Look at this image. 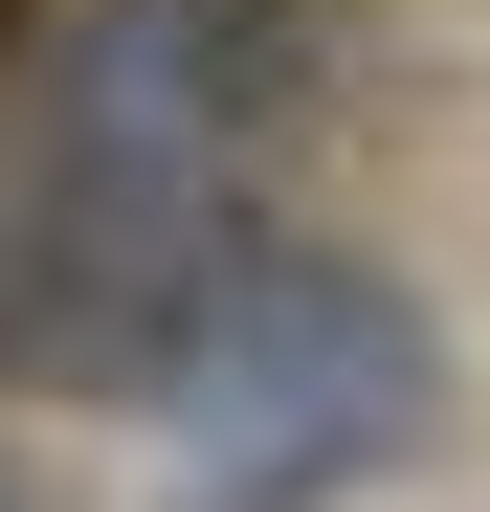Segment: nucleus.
Here are the masks:
<instances>
[{
    "label": "nucleus",
    "instance_id": "obj_1",
    "mask_svg": "<svg viewBox=\"0 0 490 512\" xmlns=\"http://www.w3.org/2000/svg\"><path fill=\"white\" fill-rule=\"evenodd\" d=\"M424 401H446V357L357 245H245L156 379V512H335L357 468L424 446Z\"/></svg>",
    "mask_w": 490,
    "mask_h": 512
},
{
    "label": "nucleus",
    "instance_id": "obj_2",
    "mask_svg": "<svg viewBox=\"0 0 490 512\" xmlns=\"http://www.w3.org/2000/svg\"><path fill=\"white\" fill-rule=\"evenodd\" d=\"M245 268V223L201 156H134L90 112H45L23 156H0V379H45V401H156L179 379V334L223 312Z\"/></svg>",
    "mask_w": 490,
    "mask_h": 512
},
{
    "label": "nucleus",
    "instance_id": "obj_3",
    "mask_svg": "<svg viewBox=\"0 0 490 512\" xmlns=\"http://www.w3.org/2000/svg\"><path fill=\"white\" fill-rule=\"evenodd\" d=\"M0 45H23V0H0Z\"/></svg>",
    "mask_w": 490,
    "mask_h": 512
},
{
    "label": "nucleus",
    "instance_id": "obj_4",
    "mask_svg": "<svg viewBox=\"0 0 490 512\" xmlns=\"http://www.w3.org/2000/svg\"><path fill=\"white\" fill-rule=\"evenodd\" d=\"M0 512H23V490H0Z\"/></svg>",
    "mask_w": 490,
    "mask_h": 512
}]
</instances>
